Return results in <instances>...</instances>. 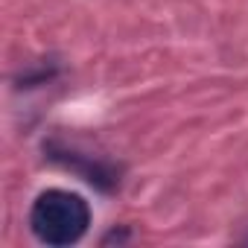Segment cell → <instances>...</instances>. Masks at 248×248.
Masks as SVG:
<instances>
[{"label":"cell","instance_id":"obj_1","mask_svg":"<svg viewBox=\"0 0 248 248\" xmlns=\"http://www.w3.org/2000/svg\"><path fill=\"white\" fill-rule=\"evenodd\" d=\"M30 228L35 239L44 245H76L91 228V207L79 193L53 187L38 193V199L32 202Z\"/></svg>","mask_w":248,"mask_h":248},{"label":"cell","instance_id":"obj_2","mask_svg":"<svg viewBox=\"0 0 248 248\" xmlns=\"http://www.w3.org/2000/svg\"><path fill=\"white\" fill-rule=\"evenodd\" d=\"M44 152H47L56 164H62V167H67V170H73V172H79L88 184H93V187H99V190H105V193L120 184V167L111 164V161H105V158H91L88 152H79L76 146H67V143H62V140H50V143L44 146Z\"/></svg>","mask_w":248,"mask_h":248}]
</instances>
